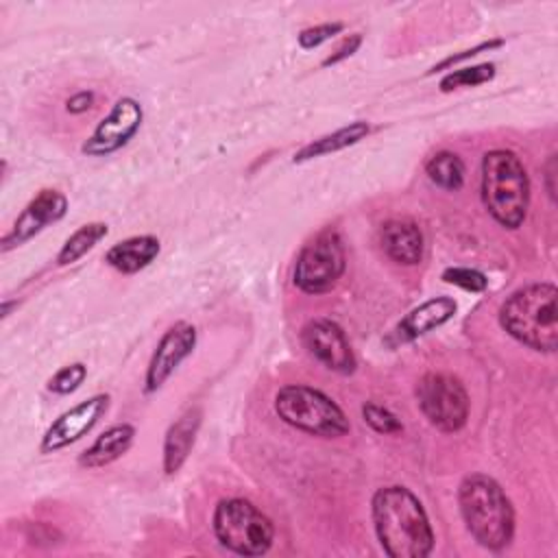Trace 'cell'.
Instances as JSON below:
<instances>
[{"label": "cell", "instance_id": "3", "mask_svg": "<svg viewBox=\"0 0 558 558\" xmlns=\"http://www.w3.org/2000/svg\"><path fill=\"white\" fill-rule=\"evenodd\" d=\"M499 325L527 349L554 353L558 347V290L530 283L514 290L499 307Z\"/></svg>", "mask_w": 558, "mask_h": 558}, {"label": "cell", "instance_id": "14", "mask_svg": "<svg viewBox=\"0 0 558 558\" xmlns=\"http://www.w3.org/2000/svg\"><path fill=\"white\" fill-rule=\"evenodd\" d=\"M458 310V303L451 296H434L414 310H410L397 325L395 329L386 336V344L397 347L416 340L418 336H425L427 331L445 325L447 320L453 318Z\"/></svg>", "mask_w": 558, "mask_h": 558}, {"label": "cell", "instance_id": "1", "mask_svg": "<svg viewBox=\"0 0 558 558\" xmlns=\"http://www.w3.org/2000/svg\"><path fill=\"white\" fill-rule=\"evenodd\" d=\"M371 514L377 541L390 558H425L434 549V530L418 497L399 484L373 495Z\"/></svg>", "mask_w": 558, "mask_h": 558}, {"label": "cell", "instance_id": "11", "mask_svg": "<svg viewBox=\"0 0 558 558\" xmlns=\"http://www.w3.org/2000/svg\"><path fill=\"white\" fill-rule=\"evenodd\" d=\"M109 401H111V397L107 392H98V395L72 405L63 414H59L50 423V427L44 432L41 442H39V451L41 453H54V451H59L63 447H70L72 442L81 440L107 414Z\"/></svg>", "mask_w": 558, "mask_h": 558}, {"label": "cell", "instance_id": "6", "mask_svg": "<svg viewBox=\"0 0 558 558\" xmlns=\"http://www.w3.org/2000/svg\"><path fill=\"white\" fill-rule=\"evenodd\" d=\"M211 527L225 549L246 558L264 556L275 541L272 521L255 504L242 497L218 501Z\"/></svg>", "mask_w": 558, "mask_h": 558}, {"label": "cell", "instance_id": "12", "mask_svg": "<svg viewBox=\"0 0 558 558\" xmlns=\"http://www.w3.org/2000/svg\"><path fill=\"white\" fill-rule=\"evenodd\" d=\"M196 347V327L192 323L179 320L172 327L166 329V333L159 338L157 349L153 351V357L146 368L144 377V392L153 395L157 392L170 375L179 368V364L192 355Z\"/></svg>", "mask_w": 558, "mask_h": 558}, {"label": "cell", "instance_id": "25", "mask_svg": "<svg viewBox=\"0 0 558 558\" xmlns=\"http://www.w3.org/2000/svg\"><path fill=\"white\" fill-rule=\"evenodd\" d=\"M442 281H445V283H453V286H458V288H462V290H469V292H482V290H486V286H488V279H486L480 270L462 268V266L445 268Z\"/></svg>", "mask_w": 558, "mask_h": 558}, {"label": "cell", "instance_id": "28", "mask_svg": "<svg viewBox=\"0 0 558 558\" xmlns=\"http://www.w3.org/2000/svg\"><path fill=\"white\" fill-rule=\"evenodd\" d=\"M362 46V35L360 33H353V35H349L329 57H325L323 59V68H329V65H336V63H340V61H344V59H349V57H353L355 52H357V48Z\"/></svg>", "mask_w": 558, "mask_h": 558}, {"label": "cell", "instance_id": "8", "mask_svg": "<svg viewBox=\"0 0 558 558\" xmlns=\"http://www.w3.org/2000/svg\"><path fill=\"white\" fill-rule=\"evenodd\" d=\"M416 403L429 425L445 434L466 425L469 395L456 375L425 373L416 384Z\"/></svg>", "mask_w": 558, "mask_h": 558}, {"label": "cell", "instance_id": "24", "mask_svg": "<svg viewBox=\"0 0 558 558\" xmlns=\"http://www.w3.org/2000/svg\"><path fill=\"white\" fill-rule=\"evenodd\" d=\"M362 416H364L366 425H371L379 434H401L403 432L401 421L388 408H384L375 401H366L362 405Z\"/></svg>", "mask_w": 558, "mask_h": 558}, {"label": "cell", "instance_id": "22", "mask_svg": "<svg viewBox=\"0 0 558 558\" xmlns=\"http://www.w3.org/2000/svg\"><path fill=\"white\" fill-rule=\"evenodd\" d=\"M495 76V63H480V65H471V68H460L453 70L449 74H445L438 83L440 92H453V89H462V87H475L482 83L493 81Z\"/></svg>", "mask_w": 558, "mask_h": 558}, {"label": "cell", "instance_id": "18", "mask_svg": "<svg viewBox=\"0 0 558 558\" xmlns=\"http://www.w3.org/2000/svg\"><path fill=\"white\" fill-rule=\"evenodd\" d=\"M161 251V244L155 235H133L122 242H116L107 253L105 262L118 272L133 275L146 268Z\"/></svg>", "mask_w": 558, "mask_h": 558}, {"label": "cell", "instance_id": "13", "mask_svg": "<svg viewBox=\"0 0 558 558\" xmlns=\"http://www.w3.org/2000/svg\"><path fill=\"white\" fill-rule=\"evenodd\" d=\"M68 211V198L59 190H41L15 218L9 233L2 235L0 248L2 253L22 246L31 238H35L39 231H44L48 225L59 222Z\"/></svg>", "mask_w": 558, "mask_h": 558}, {"label": "cell", "instance_id": "10", "mask_svg": "<svg viewBox=\"0 0 558 558\" xmlns=\"http://www.w3.org/2000/svg\"><path fill=\"white\" fill-rule=\"evenodd\" d=\"M301 342L307 353L318 360L325 368L349 375L355 371V353L338 323L331 318H312L301 329Z\"/></svg>", "mask_w": 558, "mask_h": 558}, {"label": "cell", "instance_id": "30", "mask_svg": "<svg viewBox=\"0 0 558 558\" xmlns=\"http://www.w3.org/2000/svg\"><path fill=\"white\" fill-rule=\"evenodd\" d=\"M554 177H556V155H549L547 163H545V187H547V194L549 198L554 201L556 198V185H554Z\"/></svg>", "mask_w": 558, "mask_h": 558}, {"label": "cell", "instance_id": "27", "mask_svg": "<svg viewBox=\"0 0 558 558\" xmlns=\"http://www.w3.org/2000/svg\"><path fill=\"white\" fill-rule=\"evenodd\" d=\"M499 46H504V39H488V41H482V44H477V46H473V48H469V50H462V52H458V54H449L447 59H442L440 63H436L427 74H434V72H440V70H449V68H453L456 63H460V61H464V59H471V57H475V54H480V52H486V50H493V48H499Z\"/></svg>", "mask_w": 558, "mask_h": 558}, {"label": "cell", "instance_id": "17", "mask_svg": "<svg viewBox=\"0 0 558 558\" xmlns=\"http://www.w3.org/2000/svg\"><path fill=\"white\" fill-rule=\"evenodd\" d=\"M133 438H135V427L131 423L111 425L78 456V464L85 469L107 466L131 449Z\"/></svg>", "mask_w": 558, "mask_h": 558}, {"label": "cell", "instance_id": "5", "mask_svg": "<svg viewBox=\"0 0 558 558\" xmlns=\"http://www.w3.org/2000/svg\"><path fill=\"white\" fill-rule=\"evenodd\" d=\"M275 412L294 429L320 438H340L351 429L342 408L323 390L305 384L279 388L275 395Z\"/></svg>", "mask_w": 558, "mask_h": 558}, {"label": "cell", "instance_id": "26", "mask_svg": "<svg viewBox=\"0 0 558 558\" xmlns=\"http://www.w3.org/2000/svg\"><path fill=\"white\" fill-rule=\"evenodd\" d=\"M342 28H344L342 22H325V24L310 26V28L301 31V35H299V46H301L303 50L318 48L320 44H325V41H329L333 35H338Z\"/></svg>", "mask_w": 558, "mask_h": 558}, {"label": "cell", "instance_id": "23", "mask_svg": "<svg viewBox=\"0 0 558 558\" xmlns=\"http://www.w3.org/2000/svg\"><path fill=\"white\" fill-rule=\"evenodd\" d=\"M85 377H87V366L83 362H72V364L59 368L48 379V390L54 395H70L81 388Z\"/></svg>", "mask_w": 558, "mask_h": 558}, {"label": "cell", "instance_id": "2", "mask_svg": "<svg viewBox=\"0 0 558 558\" xmlns=\"http://www.w3.org/2000/svg\"><path fill=\"white\" fill-rule=\"evenodd\" d=\"M458 506L466 530L482 547L501 551L512 543L514 508L490 475H466L458 486Z\"/></svg>", "mask_w": 558, "mask_h": 558}, {"label": "cell", "instance_id": "20", "mask_svg": "<svg viewBox=\"0 0 558 558\" xmlns=\"http://www.w3.org/2000/svg\"><path fill=\"white\" fill-rule=\"evenodd\" d=\"M425 174L429 177V181L447 192H456L464 185V161L451 153V150H440L436 155H432L425 163Z\"/></svg>", "mask_w": 558, "mask_h": 558}, {"label": "cell", "instance_id": "4", "mask_svg": "<svg viewBox=\"0 0 558 558\" xmlns=\"http://www.w3.org/2000/svg\"><path fill=\"white\" fill-rule=\"evenodd\" d=\"M482 203L501 227L523 225L530 207V179L517 153L495 148L482 157Z\"/></svg>", "mask_w": 558, "mask_h": 558}, {"label": "cell", "instance_id": "9", "mask_svg": "<svg viewBox=\"0 0 558 558\" xmlns=\"http://www.w3.org/2000/svg\"><path fill=\"white\" fill-rule=\"evenodd\" d=\"M144 120L142 105L135 98H120L111 111L98 122L92 135L83 142L81 153L87 157H107L126 146L140 131Z\"/></svg>", "mask_w": 558, "mask_h": 558}, {"label": "cell", "instance_id": "21", "mask_svg": "<svg viewBox=\"0 0 558 558\" xmlns=\"http://www.w3.org/2000/svg\"><path fill=\"white\" fill-rule=\"evenodd\" d=\"M109 233V227L105 222H87L78 227L61 246L57 253V266H70L78 262L83 255H87L105 235Z\"/></svg>", "mask_w": 558, "mask_h": 558}, {"label": "cell", "instance_id": "16", "mask_svg": "<svg viewBox=\"0 0 558 558\" xmlns=\"http://www.w3.org/2000/svg\"><path fill=\"white\" fill-rule=\"evenodd\" d=\"M384 253L403 266H414L423 259V233L416 222L405 218L388 220L379 233Z\"/></svg>", "mask_w": 558, "mask_h": 558}, {"label": "cell", "instance_id": "19", "mask_svg": "<svg viewBox=\"0 0 558 558\" xmlns=\"http://www.w3.org/2000/svg\"><path fill=\"white\" fill-rule=\"evenodd\" d=\"M368 133H371L368 122H364V120L349 122L347 126H340V129H336L333 133H327V135H323V137H318V140L305 144L301 150L294 153L292 161H294V163H303V161H310V159L329 155V153H338V150H342V148H349V146L362 142Z\"/></svg>", "mask_w": 558, "mask_h": 558}, {"label": "cell", "instance_id": "29", "mask_svg": "<svg viewBox=\"0 0 558 558\" xmlns=\"http://www.w3.org/2000/svg\"><path fill=\"white\" fill-rule=\"evenodd\" d=\"M92 105H94V92L83 89V92H76L74 96L68 98L65 109H68L70 113H83V111H87Z\"/></svg>", "mask_w": 558, "mask_h": 558}, {"label": "cell", "instance_id": "7", "mask_svg": "<svg viewBox=\"0 0 558 558\" xmlns=\"http://www.w3.org/2000/svg\"><path fill=\"white\" fill-rule=\"evenodd\" d=\"M344 246L336 231L327 229L314 235L296 255L292 281L305 294H325L333 290L344 272Z\"/></svg>", "mask_w": 558, "mask_h": 558}, {"label": "cell", "instance_id": "15", "mask_svg": "<svg viewBox=\"0 0 558 558\" xmlns=\"http://www.w3.org/2000/svg\"><path fill=\"white\" fill-rule=\"evenodd\" d=\"M201 421H203V410L198 405H192L179 418H174V423L168 427L163 438V473L166 475H174L185 464L196 442Z\"/></svg>", "mask_w": 558, "mask_h": 558}]
</instances>
